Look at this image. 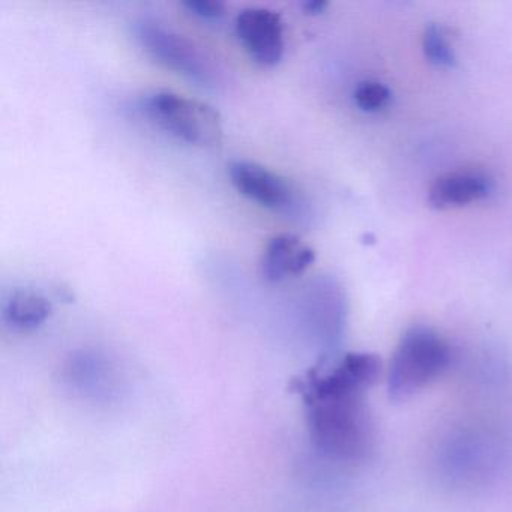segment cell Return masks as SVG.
<instances>
[{
  "label": "cell",
  "mask_w": 512,
  "mask_h": 512,
  "mask_svg": "<svg viewBox=\"0 0 512 512\" xmlns=\"http://www.w3.org/2000/svg\"><path fill=\"white\" fill-rule=\"evenodd\" d=\"M134 34L142 49L154 61L200 85H211L214 68L199 47L184 35L164 28L154 20H142L134 26Z\"/></svg>",
  "instance_id": "cell-4"
},
{
  "label": "cell",
  "mask_w": 512,
  "mask_h": 512,
  "mask_svg": "<svg viewBox=\"0 0 512 512\" xmlns=\"http://www.w3.org/2000/svg\"><path fill=\"white\" fill-rule=\"evenodd\" d=\"M391 91L388 86L383 83L373 82V80H367V82H361L356 86L355 92H353V100H355L356 106L364 112L374 113L379 110L385 109L391 101Z\"/></svg>",
  "instance_id": "cell-12"
},
{
  "label": "cell",
  "mask_w": 512,
  "mask_h": 512,
  "mask_svg": "<svg viewBox=\"0 0 512 512\" xmlns=\"http://www.w3.org/2000/svg\"><path fill=\"white\" fill-rule=\"evenodd\" d=\"M235 31L239 43L256 64L272 68L283 61L286 41L280 14L269 8H245L236 17Z\"/></svg>",
  "instance_id": "cell-5"
},
{
  "label": "cell",
  "mask_w": 512,
  "mask_h": 512,
  "mask_svg": "<svg viewBox=\"0 0 512 512\" xmlns=\"http://www.w3.org/2000/svg\"><path fill=\"white\" fill-rule=\"evenodd\" d=\"M448 343L427 326L407 329L392 356L388 391L392 400H406L433 382L448 368Z\"/></svg>",
  "instance_id": "cell-2"
},
{
  "label": "cell",
  "mask_w": 512,
  "mask_h": 512,
  "mask_svg": "<svg viewBox=\"0 0 512 512\" xmlns=\"http://www.w3.org/2000/svg\"><path fill=\"white\" fill-rule=\"evenodd\" d=\"M422 49L430 64L440 68H454L457 65L454 50L439 25H428L422 37Z\"/></svg>",
  "instance_id": "cell-11"
},
{
  "label": "cell",
  "mask_w": 512,
  "mask_h": 512,
  "mask_svg": "<svg viewBox=\"0 0 512 512\" xmlns=\"http://www.w3.org/2000/svg\"><path fill=\"white\" fill-rule=\"evenodd\" d=\"M491 191V179L487 173L475 169L454 170L439 176L428 190L431 208H461L485 199Z\"/></svg>",
  "instance_id": "cell-8"
},
{
  "label": "cell",
  "mask_w": 512,
  "mask_h": 512,
  "mask_svg": "<svg viewBox=\"0 0 512 512\" xmlns=\"http://www.w3.org/2000/svg\"><path fill=\"white\" fill-rule=\"evenodd\" d=\"M326 8H328V2H323V0H314V2H308L304 5V10L308 14H313V16L325 13Z\"/></svg>",
  "instance_id": "cell-14"
},
{
  "label": "cell",
  "mask_w": 512,
  "mask_h": 512,
  "mask_svg": "<svg viewBox=\"0 0 512 512\" xmlns=\"http://www.w3.org/2000/svg\"><path fill=\"white\" fill-rule=\"evenodd\" d=\"M52 302L35 289H17L11 293L2 308V320L16 332H32L52 316Z\"/></svg>",
  "instance_id": "cell-10"
},
{
  "label": "cell",
  "mask_w": 512,
  "mask_h": 512,
  "mask_svg": "<svg viewBox=\"0 0 512 512\" xmlns=\"http://www.w3.org/2000/svg\"><path fill=\"white\" fill-rule=\"evenodd\" d=\"M143 112L161 130L188 145L206 149L223 145L220 113L202 101L175 92H154L143 100Z\"/></svg>",
  "instance_id": "cell-3"
},
{
  "label": "cell",
  "mask_w": 512,
  "mask_h": 512,
  "mask_svg": "<svg viewBox=\"0 0 512 512\" xmlns=\"http://www.w3.org/2000/svg\"><path fill=\"white\" fill-rule=\"evenodd\" d=\"M380 361L371 353H347L329 370L302 382L308 431L323 454L340 460L364 458L373 446V424L365 391L376 382Z\"/></svg>",
  "instance_id": "cell-1"
},
{
  "label": "cell",
  "mask_w": 512,
  "mask_h": 512,
  "mask_svg": "<svg viewBox=\"0 0 512 512\" xmlns=\"http://www.w3.org/2000/svg\"><path fill=\"white\" fill-rule=\"evenodd\" d=\"M230 181L241 196L275 212H292L298 206V191L278 173L251 161H233Z\"/></svg>",
  "instance_id": "cell-6"
},
{
  "label": "cell",
  "mask_w": 512,
  "mask_h": 512,
  "mask_svg": "<svg viewBox=\"0 0 512 512\" xmlns=\"http://www.w3.org/2000/svg\"><path fill=\"white\" fill-rule=\"evenodd\" d=\"M316 262V251L299 236L280 233L272 236L263 251L260 269L269 283L301 277Z\"/></svg>",
  "instance_id": "cell-7"
},
{
  "label": "cell",
  "mask_w": 512,
  "mask_h": 512,
  "mask_svg": "<svg viewBox=\"0 0 512 512\" xmlns=\"http://www.w3.org/2000/svg\"><path fill=\"white\" fill-rule=\"evenodd\" d=\"M182 7L203 20H218L226 13V5L218 0H187Z\"/></svg>",
  "instance_id": "cell-13"
},
{
  "label": "cell",
  "mask_w": 512,
  "mask_h": 512,
  "mask_svg": "<svg viewBox=\"0 0 512 512\" xmlns=\"http://www.w3.org/2000/svg\"><path fill=\"white\" fill-rule=\"evenodd\" d=\"M65 380L74 391L94 400L110 398L116 391L112 365L100 353L80 352L71 356L65 368Z\"/></svg>",
  "instance_id": "cell-9"
}]
</instances>
